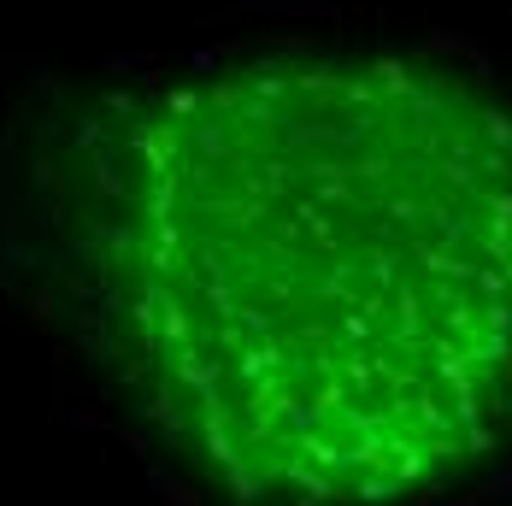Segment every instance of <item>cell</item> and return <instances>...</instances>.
Here are the masks:
<instances>
[{
  "instance_id": "6da1fadb",
  "label": "cell",
  "mask_w": 512,
  "mask_h": 506,
  "mask_svg": "<svg viewBox=\"0 0 512 506\" xmlns=\"http://www.w3.org/2000/svg\"><path fill=\"white\" fill-rule=\"evenodd\" d=\"M53 265L124 395L236 506H395L512 430V112L407 53H248L101 95Z\"/></svg>"
}]
</instances>
